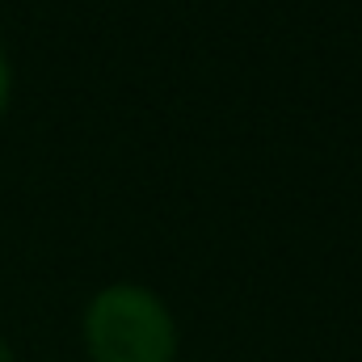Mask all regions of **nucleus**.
<instances>
[{"mask_svg": "<svg viewBox=\"0 0 362 362\" xmlns=\"http://www.w3.org/2000/svg\"><path fill=\"white\" fill-rule=\"evenodd\" d=\"M8 105H13V55H8V47L0 42V122H4Z\"/></svg>", "mask_w": 362, "mask_h": 362, "instance_id": "2", "label": "nucleus"}, {"mask_svg": "<svg viewBox=\"0 0 362 362\" xmlns=\"http://www.w3.org/2000/svg\"><path fill=\"white\" fill-rule=\"evenodd\" d=\"M0 362H17V354H13V346H8L4 333H0Z\"/></svg>", "mask_w": 362, "mask_h": 362, "instance_id": "3", "label": "nucleus"}, {"mask_svg": "<svg viewBox=\"0 0 362 362\" xmlns=\"http://www.w3.org/2000/svg\"><path fill=\"white\" fill-rule=\"evenodd\" d=\"M89 362H177L181 329L173 308L144 282H105L81 316Z\"/></svg>", "mask_w": 362, "mask_h": 362, "instance_id": "1", "label": "nucleus"}]
</instances>
